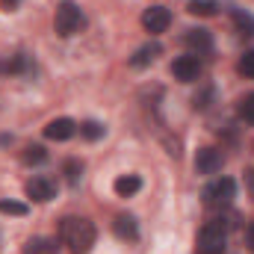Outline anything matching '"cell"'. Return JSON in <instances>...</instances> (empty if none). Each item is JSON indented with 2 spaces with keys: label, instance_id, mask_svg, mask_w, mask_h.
<instances>
[{
  "label": "cell",
  "instance_id": "obj_8",
  "mask_svg": "<svg viewBox=\"0 0 254 254\" xmlns=\"http://www.w3.org/2000/svg\"><path fill=\"white\" fill-rule=\"evenodd\" d=\"M54 195H57V184H54L51 178H33V181L27 184V198L39 201V204L51 201Z\"/></svg>",
  "mask_w": 254,
  "mask_h": 254
},
{
  "label": "cell",
  "instance_id": "obj_5",
  "mask_svg": "<svg viewBox=\"0 0 254 254\" xmlns=\"http://www.w3.org/2000/svg\"><path fill=\"white\" fill-rule=\"evenodd\" d=\"M169 24H172V12L166 9V6H151V9H145V15H142V27L148 30V33H166L169 30Z\"/></svg>",
  "mask_w": 254,
  "mask_h": 254
},
{
  "label": "cell",
  "instance_id": "obj_20",
  "mask_svg": "<svg viewBox=\"0 0 254 254\" xmlns=\"http://www.w3.org/2000/svg\"><path fill=\"white\" fill-rule=\"evenodd\" d=\"M234 21H237V27H240V30H246V36H252V33H254V18H252V15H246V12L234 9Z\"/></svg>",
  "mask_w": 254,
  "mask_h": 254
},
{
  "label": "cell",
  "instance_id": "obj_11",
  "mask_svg": "<svg viewBox=\"0 0 254 254\" xmlns=\"http://www.w3.org/2000/svg\"><path fill=\"white\" fill-rule=\"evenodd\" d=\"M160 54H163V48H160L157 42H148V45H142V48L130 57V65H133V68H148Z\"/></svg>",
  "mask_w": 254,
  "mask_h": 254
},
{
  "label": "cell",
  "instance_id": "obj_15",
  "mask_svg": "<svg viewBox=\"0 0 254 254\" xmlns=\"http://www.w3.org/2000/svg\"><path fill=\"white\" fill-rule=\"evenodd\" d=\"M190 9L192 15H201V18H210V15H216V9H219V3L216 0H190Z\"/></svg>",
  "mask_w": 254,
  "mask_h": 254
},
{
  "label": "cell",
  "instance_id": "obj_3",
  "mask_svg": "<svg viewBox=\"0 0 254 254\" xmlns=\"http://www.w3.org/2000/svg\"><path fill=\"white\" fill-rule=\"evenodd\" d=\"M228 243V225L225 222H207L198 234V252L201 254H222Z\"/></svg>",
  "mask_w": 254,
  "mask_h": 254
},
{
  "label": "cell",
  "instance_id": "obj_1",
  "mask_svg": "<svg viewBox=\"0 0 254 254\" xmlns=\"http://www.w3.org/2000/svg\"><path fill=\"white\" fill-rule=\"evenodd\" d=\"M95 237H98L95 225L83 216H68L60 225V240L68 246L71 254H89L95 246Z\"/></svg>",
  "mask_w": 254,
  "mask_h": 254
},
{
  "label": "cell",
  "instance_id": "obj_13",
  "mask_svg": "<svg viewBox=\"0 0 254 254\" xmlns=\"http://www.w3.org/2000/svg\"><path fill=\"white\" fill-rule=\"evenodd\" d=\"M113 190L119 198H130V195H136V192L142 190V178L139 175H122L116 184H113Z\"/></svg>",
  "mask_w": 254,
  "mask_h": 254
},
{
  "label": "cell",
  "instance_id": "obj_24",
  "mask_svg": "<svg viewBox=\"0 0 254 254\" xmlns=\"http://www.w3.org/2000/svg\"><path fill=\"white\" fill-rule=\"evenodd\" d=\"M0 3H3V9H15V6H18L21 0H0Z\"/></svg>",
  "mask_w": 254,
  "mask_h": 254
},
{
  "label": "cell",
  "instance_id": "obj_2",
  "mask_svg": "<svg viewBox=\"0 0 254 254\" xmlns=\"http://www.w3.org/2000/svg\"><path fill=\"white\" fill-rule=\"evenodd\" d=\"M83 24H86V18H83V9L77 6V3H71V0H63L60 6H57V15H54V27H57V36H74V33H80L83 30Z\"/></svg>",
  "mask_w": 254,
  "mask_h": 254
},
{
  "label": "cell",
  "instance_id": "obj_6",
  "mask_svg": "<svg viewBox=\"0 0 254 254\" xmlns=\"http://www.w3.org/2000/svg\"><path fill=\"white\" fill-rule=\"evenodd\" d=\"M222 166H225L222 151H216V148H198V154H195L198 175H216V172H222Z\"/></svg>",
  "mask_w": 254,
  "mask_h": 254
},
{
  "label": "cell",
  "instance_id": "obj_7",
  "mask_svg": "<svg viewBox=\"0 0 254 254\" xmlns=\"http://www.w3.org/2000/svg\"><path fill=\"white\" fill-rule=\"evenodd\" d=\"M172 74H175V80H181V83L198 80V77H201V63H198V57H178V60L172 63Z\"/></svg>",
  "mask_w": 254,
  "mask_h": 254
},
{
  "label": "cell",
  "instance_id": "obj_16",
  "mask_svg": "<svg viewBox=\"0 0 254 254\" xmlns=\"http://www.w3.org/2000/svg\"><path fill=\"white\" fill-rule=\"evenodd\" d=\"M45 160H48V151H45L42 145L24 148V163H27V166H39V163H45Z\"/></svg>",
  "mask_w": 254,
  "mask_h": 254
},
{
  "label": "cell",
  "instance_id": "obj_18",
  "mask_svg": "<svg viewBox=\"0 0 254 254\" xmlns=\"http://www.w3.org/2000/svg\"><path fill=\"white\" fill-rule=\"evenodd\" d=\"M0 213L3 216H27V204H21V201H0Z\"/></svg>",
  "mask_w": 254,
  "mask_h": 254
},
{
  "label": "cell",
  "instance_id": "obj_21",
  "mask_svg": "<svg viewBox=\"0 0 254 254\" xmlns=\"http://www.w3.org/2000/svg\"><path fill=\"white\" fill-rule=\"evenodd\" d=\"M63 169H65L68 184H77V181H80V175H83V163H77V160H68Z\"/></svg>",
  "mask_w": 254,
  "mask_h": 254
},
{
  "label": "cell",
  "instance_id": "obj_12",
  "mask_svg": "<svg viewBox=\"0 0 254 254\" xmlns=\"http://www.w3.org/2000/svg\"><path fill=\"white\" fill-rule=\"evenodd\" d=\"M113 231H116V237L125 240V243L139 240V228H136V219H133V216H119V219L113 222Z\"/></svg>",
  "mask_w": 254,
  "mask_h": 254
},
{
  "label": "cell",
  "instance_id": "obj_9",
  "mask_svg": "<svg viewBox=\"0 0 254 254\" xmlns=\"http://www.w3.org/2000/svg\"><path fill=\"white\" fill-rule=\"evenodd\" d=\"M74 133H77V125L71 119H54V122H48V127H45V136L54 139V142H65Z\"/></svg>",
  "mask_w": 254,
  "mask_h": 254
},
{
  "label": "cell",
  "instance_id": "obj_4",
  "mask_svg": "<svg viewBox=\"0 0 254 254\" xmlns=\"http://www.w3.org/2000/svg\"><path fill=\"white\" fill-rule=\"evenodd\" d=\"M237 198V184L231 181V178H216V181H210L207 187H204V204L207 207H228L231 201Z\"/></svg>",
  "mask_w": 254,
  "mask_h": 254
},
{
  "label": "cell",
  "instance_id": "obj_22",
  "mask_svg": "<svg viewBox=\"0 0 254 254\" xmlns=\"http://www.w3.org/2000/svg\"><path fill=\"white\" fill-rule=\"evenodd\" d=\"M240 71H243L246 77H252V80H254V51H246V57L240 60Z\"/></svg>",
  "mask_w": 254,
  "mask_h": 254
},
{
  "label": "cell",
  "instance_id": "obj_19",
  "mask_svg": "<svg viewBox=\"0 0 254 254\" xmlns=\"http://www.w3.org/2000/svg\"><path fill=\"white\" fill-rule=\"evenodd\" d=\"M80 133H83L86 139H92V142H95V139H101V136H104V125H98V122H83V125H80Z\"/></svg>",
  "mask_w": 254,
  "mask_h": 254
},
{
  "label": "cell",
  "instance_id": "obj_10",
  "mask_svg": "<svg viewBox=\"0 0 254 254\" xmlns=\"http://www.w3.org/2000/svg\"><path fill=\"white\" fill-rule=\"evenodd\" d=\"M184 45H187L190 51H195V54H210V51H213V36H210L207 30H187Z\"/></svg>",
  "mask_w": 254,
  "mask_h": 254
},
{
  "label": "cell",
  "instance_id": "obj_14",
  "mask_svg": "<svg viewBox=\"0 0 254 254\" xmlns=\"http://www.w3.org/2000/svg\"><path fill=\"white\" fill-rule=\"evenodd\" d=\"M57 249H60V246H57V240H45V237H36V240H27V243H24L21 254H54Z\"/></svg>",
  "mask_w": 254,
  "mask_h": 254
},
{
  "label": "cell",
  "instance_id": "obj_23",
  "mask_svg": "<svg viewBox=\"0 0 254 254\" xmlns=\"http://www.w3.org/2000/svg\"><path fill=\"white\" fill-rule=\"evenodd\" d=\"M246 246H249V249L254 252V222L249 225V228H246Z\"/></svg>",
  "mask_w": 254,
  "mask_h": 254
},
{
  "label": "cell",
  "instance_id": "obj_17",
  "mask_svg": "<svg viewBox=\"0 0 254 254\" xmlns=\"http://www.w3.org/2000/svg\"><path fill=\"white\" fill-rule=\"evenodd\" d=\"M237 113H240V119H243L246 125H254V92H252V95H246V98L240 101Z\"/></svg>",
  "mask_w": 254,
  "mask_h": 254
}]
</instances>
